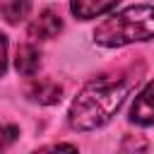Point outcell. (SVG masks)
Returning <instances> with one entry per match:
<instances>
[{
	"label": "cell",
	"instance_id": "7",
	"mask_svg": "<svg viewBox=\"0 0 154 154\" xmlns=\"http://www.w3.org/2000/svg\"><path fill=\"white\" fill-rule=\"evenodd\" d=\"M60 94H63V89L53 82H34V87L29 89V96L38 103H58Z\"/></svg>",
	"mask_w": 154,
	"mask_h": 154
},
{
	"label": "cell",
	"instance_id": "8",
	"mask_svg": "<svg viewBox=\"0 0 154 154\" xmlns=\"http://www.w3.org/2000/svg\"><path fill=\"white\" fill-rule=\"evenodd\" d=\"M0 12H2V17H5L10 24H17V22H22V19L29 17L31 2H29V0H7V2L0 7Z\"/></svg>",
	"mask_w": 154,
	"mask_h": 154
},
{
	"label": "cell",
	"instance_id": "3",
	"mask_svg": "<svg viewBox=\"0 0 154 154\" xmlns=\"http://www.w3.org/2000/svg\"><path fill=\"white\" fill-rule=\"evenodd\" d=\"M130 120L137 125H154V82H149L130 106Z\"/></svg>",
	"mask_w": 154,
	"mask_h": 154
},
{
	"label": "cell",
	"instance_id": "1",
	"mask_svg": "<svg viewBox=\"0 0 154 154\" xmlns=\"http://www.w3.org/2000/svg\"><path fill=\"white\" fill-rule=\"evenodd\" d=\"M135 82L137 77L132 72L123 77H99L89 82L70 106V125L75 130H96L106 125L125 103Z\"/></svg>",
	"mask_w": 154,
	"mask_h": 154
},
{
	"label": "cell",
	"instance_id": "4",
	"mask_svg": "<svg viewBox=\"0 0 154 154\" xmlns=\"http://www.w3.org/2000/svg\"><path fill=\"white\" fill-rule=\"evenodd\" d=\"M63 31V19L58 12L53 10H43L31 24H29V36L36 41H46V38H55Z\"/></svg>",
	"mask_w": 154,
	"mask_h": 154
},
{
	"label": "cell",
	"instance_id": "10",
	"mask_svg": "<svg viewBox=\"0 0 154 154\" xmlns=\"http://www.w3.org/2000/svg\"><path fill=\"white\" fill-rule=\"evenodd\" d=\"M7 70V38L5 34H0V75H5Z\"/></svg>",
	"mask_w": 154,
	"mask_h": 154
},
{
	"label": "cell",
	"instance_id": "6",
	"mask_svg": "<svg viewBox=\"0 0 154 154\" xmlns=\"http://www.w3.org/2000/svg\"><path fill=\"white\" fill-rule=\"evenodd\" d=\"M38 51L31 46V43H24V46H19L17 48V60H14V65H17V70L22 72V75H26V77H31L36 70H38Z\"/></svg>",
	"mask_w": 154,
	"mask_h": 154
},
{
	"label": "cell",
	"instance_id": "9",
	"mask_svg": "<svg viewBox=\"0 0 154 154\" xmlns=\"http://www.w3.org/2000/svg\"><path fill=\"white\" fill-rule=\"evenodd\" d=\"M14 137H17V128H12V125L2 128V125H0V149H5Z\"/></svg>",
	"mask_w": 154,
	"mask_h": 154
},
{
	"label": "cell",
	"instance_id": "2",
	"mask_svg": "<svg viewBox=\"0 0 154 154\" xmlns=\"http://www.w3.org/2000/svg\"><path fill=\"white\" fill-rule=\"evenodd\" d=\"M154 38V7L152 5H132L106 22H101L94 31V41L108 48L128 46L135 41H152Z\"/></svg>",
	"mask_w": 154,
	"mask_h": 154
},
{
	"label": "cell",
	"instance_id": "5",
	"mask_svg": "<svg viewBox=\"0 0 154 154\" xmlns=\"http://www.w3.org/2000/svg\"><path fill=\"white\" fill-rule=\"evenodd\" d=\"M118 0H70V10L77 19H94L116 7Z\"/></svg>",
	"mask_w": 154,
	"mask_h": 154
}]
</instances>
